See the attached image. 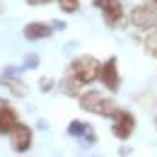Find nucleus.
I'll return each mask as SVG.
<instances>
[{
	"mask_svg": "<svg viewBox=\"0 0 157 157\" xmlns=\"http://www.w3.org/2000/svg\"><path fill=\"white\" fill-rule=\"evenodd\" d=\"M68 133L73 138H82L85 143H94V128L85 121H70L68 123Z\"/></svg>",
	"mask_w": 157,
	"mask_h": 157,
	"instance_id": "obj_10",
	"label": "nucleus"
},
{
	"mask_svg": "<svg viewBox=\"0 0 157 157\" xmlns=\"http://www.w3.org/2000/svg\"><path fill=\"white\" fill-rule=\"evenodd\" d=\"M10 145H12L15 152H27V150L32 147V128L24 126V123H20V126L10 133Z\"/></svg>",
	"mask_w": 157,
	"mask_h": 157,
	"instance_id": "obj_8",
	"label": "nucleus"
},
{
	"mask_svg": "<svg viewBox=\"0 0 157 157\" xmlns=\"http://www.w3.org/2000/svg\"><path fill=\"white\" fill-rule=\"evenodd\" d=\"M92 5L104 15V24L106 27H118L123 22V5L121 0H92Z\"/></svg>",
	"mask_w": 157,
	"mask_h": 157,
	"instance_id": "obj_4",
	"label": "nucleus"
},
{
	"mask_svg": "<svg viewBox=\"0 0 157 157\" xmlns=\"http://www.w3.org/2000/svg\"><path fill=\"white\" fill-rule=\"evenodd\" d=\"M143 48H145V53H147L150 58H157V29H152V32L145 36Z\"/></svg>",
	"mask_w": 157,
	"mask_h": 157,
	"instance_id": "obj_12",
	"label": "nucleus"
},
{
	"mask_svg": "<svg viewBox=\"0 0 157 157\" xmlns=\"http://www.w3.org/2000/svg\"><path fill=\"white\" fill-rule=\"evenodd\" d=\"M58 5L63 12H75L80 7V0H58Z\"/></svg>",
	"mask_w": 157,
	"mask_h": 157,
	"instance_id": "obj_14",
	"label": "nucleus"
},
{
	"mask_svg": "<svg viewBox=\"0 0 157 157\" xmlns=\"http://www.w3.org/2000/svg\"><path fill=\"white\" fill-rule=\"evenodd\" d=\"M80 87H82V85H80V82H75L73 78H68V75L60 80V90H63L68 97H78V94H80Z\"/></svg>",
	"mask_w": 157,
	"mask_h": 157,
	"instance_id": "obj_13",
	"label": "nucleus"
},
{
	"mask_svg": "<svg viewBox=\"0 0 157 157\" xmlns=\"http://www.w3.org/2000/svg\"><path fill=\"white\" fill-rule=\"evenodd\" d=\"M131 24H133L136 29H145V32L157 29V2L133 7V10H131Z\"/></svg>",
	"mask_w": 157,
	"mask_h": 157,
	"instance_id": "obj_3",
	"label": "nucleus"
},
{
	"mask_svg": "<svg viewBox=\"0 0 157 157\" xmlns=\"http://www.w3.org/2000/svg\"><path fill=\"white\" fill-rule=\"evenodd\" d=\"M51 27H53V29H65V22H53Z\"/></svg>",
	"mask_w": 157,
	"mask_h": 157,
	"instance_id": "obj_18",
	"label": "nucleus"
},
{
	"mask_svg": "<svg viewBox=\"0 0 157 157\" xmlns=\"http://www.w3.org/2000/svg\"><path fill=\"white\" fill-rule=\"evenodd\" d=\"M39 65V58H36V53H29V58L24 60V68H36Z\"/></svg>",
	"mask_w": 157,
	"mask_h": 157,
	"instance_id": "obj_15",
	"label": "nucleus"
},
{
	"mask_svg": "<svg viewBox=\"0 0 157 157\" xmlns=\"http://www.w3.org/2000/svg\"><path fill=\"white\" fill-rule=\"evenodd\" d=\"M17 126H20V116H17V111H15L7 101L0 99V136H10Z\"/></svg>",
	"mask_w": 157,
	"mask_h": 157,
	"instance_id": "obj_7",
	"label": "nucleus"
},
{
	"mask_svg": "<svg viewBox=\"0 0 157 157\" xmlns=\"http://www.w3.org/2000/svg\"><path fill=\"white\" fill-rule=\"evenodd\" d=\"M51 32H53V27L51 24H44V22H29L27 27H24V39L27 41H39V39H46V36H51Z\"/></svg>",
	"mask_w": 157,
	"mask_h": 157,
	"instance_id": "obj_9",
	"label": "nucleus"
},
{
	"mask_svg": "<svg viewBox=\"0 0 157 157\" xmlns=\"http://www.w3.org/2000/svg\"><path fill=\"white\" fill-rule=\"evenodd\" d=\"M152 2H157V0H152Z\"/></svg>",
	"mask_w": 157,
	"mask_h": 157,
	"instance_id": "obj_20",
	"label": "nucleus"
},
{
	"mask_svg": "<svg viewBox=\"0 0 157 157\" xmlns=\"http://www.w3.org/2000/svg\"><path fill=\"white\" fill-rule=\"evenodd\" d=\"M0 85H5L15 97H24L27 92H29V87L24 85V82H20V80H12V78H0Z\"/></svg>",
	"mask_w": 157,
	"mask_h": 157,
	"instance_id": "obj_11",
	"label": "nucleus"
},
{
	"mask_svg": "<svg viewBox=\"0 0 157 157\" xmlns=\"http://www.w3.org/2000/svg\"><path fill=\"white\" fill-rule=\"evenodd\" d=\"M155 126H157V118H155Z\"/></svg>",
	"mask_w": 157,
	"mask_h": 157,
	"instance_id": "obj_19",
	"label": "nucleus"
},
{
	"mask_svg": "<svg viewBox=\"0 0 157 157\" xmlns=\"http://www.w3.org/2000/svg\"><path fill=\"white\" fill-rule=\"evenodd\" d=\"M99 70H101V65H99V60L94 56H78L68 65L65 75L73 78L75 82H80V85H90V82H94L99 78Z\"/></svg>",
	"mask_w": 157,
	"mask_h": 157,
	"instance_id": "obj_2",
	"label": "nucleus"
},
{
	"mask_svg": "<svg viewBox=\"0 0 157 157\" xmlns=\"http://www.w3.org/2000/svg\"><path fill=\"white\" fill-rule=\"evenodd\" d=\"M99 80H101V85H104L109 92H118V87H121V75H118L116 58H109L104 65H101V70H99Z\"/></svg>",
	"mask_w": 157,
	"mask_h": 157,
	"instance_id": "obj_6",
	"label": "nucleus"
},
{
	"mask_svg": "<svg viewBox=\"0 0 157 157\" xmlns=\"http://www.w3.org/2000/svg\"><path fill=\"white\" fill-rule=\"evenodd\" d=\"M46 2H51V0H27V5H32V7H36V5H46Z\"/></svg>",
	"mask_w": 157,
	"mask_h": 157,
	"instance_id": "obj_16",
	"label": "nucleus"
},
{
	"mask_svg": "<svg viewBox=\"0 0 157 157\" xmlns=\"http://www.w3.org/2000/svg\"><path fill=\"white\" fill-rule=\"evenodd\" d=\"M136 131V116L126 109H118V114L114 116V126H111V133L118 140H128Z\"/></svg>",
	"mask_w": 157,
	"mask_h": 157,
	"instance_id": "obj_5",
	"label": "nucleus"
},
{
	"mask_svg": "<svg viewBox=\"0 0 157 157\" xmlns=\"http://www.w3.org/2000/svg\"><path fill=\"white\" fill-rule=\"evenodd\" d=\"M78 101H80V109L90 111V114H97V116H104V118H114L118 114V104L109 94H99L97 90H87L78 94Z\"/></svg>",
	"mask_w": 157,
	"mask_h": 157,
	"instance_id": "obj_1",
	"label": "nucleus"
},
{
	"mask_svg": "<svg viewBox=\"0 0 157 157\" xmlns=\"http://www.w3.org/2000/svg\"><path fill=\"white\" fill-rule=\"evenodd\" d=\"M51 85H53L51 80H41V82H39V87H41V90H51Z\"/></svg>",
	"mask_w": 157,
	"mask_h": 157,
	"instance_id": "obj_17",
	"label": "nucleus"
}]
</instances>
